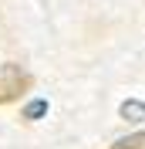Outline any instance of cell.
Returning a JSON list of instances; mask_svg holds the SVG:
<instances>
[{"mask_svg":"<svg viewBox=\"0 0 145 149\" xmlns=\"http://www.w3.org/2000/svg\"><path fill=\"white\" fill-rule=\"evenodd\" d=\"M47 112V102L44 98H34L30 105H24V112H20V119H27V122H37L41 115Z\"/></svg>","mask_w":145,"mask_h":149,"instance_id":"obj_4","label":"cell"},{"mask_svg":"<svg viewBox=\"0 0 145 149\" xmlns=\"http://www.w3.org/2000/svg\"><path fill=\"white\" fill-rule=\"evenodd\" d=\"M108 149H145V132H132V136H125V139L111 142Z\"/></svg>","mask_w":145,"mask_h":149,"instance_id":"obj_3","label":"cell"},{"mask_svg":"<svg viewBox=\"0 0 145 149\" xmlns=\"http://www.w3.org/2000/svg\"><path fill=\"white\" fill-rule=\"evenodd\" d=\"M122 119H128V122H145V102H125V105H122Z\"/></svg>","mask_w":145,"mask_h":149,"instance_id":"obj_2","label":"cell"},{"mask_svg":"<svg viewBox=\"0 0 145 149\" xmlns=\"http://www.w3.org/2000/svg\"><path fill=\"white\" fill-rule=\"evenodd\" d=\"M27 88H30V74L24 71L20 65H14V61L0 65V105L17 102Z\"/></svg>","mask_w":145,"mask_h":149,"instance_id":"obj_1","label":"cell"}]
</instances>
